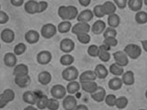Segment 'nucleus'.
I'll return each mask as SVG.
<instances>
[{
    "mask_svg": "<svg viewBox=\"0 0 147 110\" xmlns=\"http://www.w3.org/2000/svg\"><path fill=\"white\" fill-rule=\"evenodd\" d=\"M123 52L127 55L129 58L132 59V60H137L142 55V49L137 44H127L124 48Z\"/></svg>",
    "mask_w": 147,
    "mask_h": 110,
    "instance_id": "nucleus-1",
    "label": "nucleus"
},
{
    "mask_svg": "<svg viewBox=\"0 0 147 110\" xmlns=\"http://www.w3.org/2000/svg\"><path fill=\"white\" fill-rule=\"evenodd\" d=\"M61 77L65 80V81H74L76 80L77 78L79 77V72L76 66L74 65H70L67 66L63 72H61Z\"/></svg>",
    "mask_w": 147,
    "mask_h": 110,
    "instance_id": "nucleus-2",
    "label": "nucleus"
},
{
    "mask_svg": "<svg viewBox=\"0 0 147 110\" xmlns=\"http://www.w3.org/2000/svg\"><path fill=\"white\" fill-rule=\"evenodd\" d=\"M57 26H55L53 23H46L41 27V36L46 39H49L53 37L57 34Z\"/></svg>",
    "mask_w": 147,
    "mask_h": 110,
    "instance_id": "nucleus-3",
    "label": "nucleus"
},
{
    "mask_svg": "<svg viewBox=\"0 0 147 110\" xmlns=\"http://www.w3.org/2000/svg\"><path fill=\"white\" fill-rule=\"evenodd\" d=\"M50 93H51V96L53 98H55L57 100H61L66 96L67 91L63 85L56 84L53 85L51 89H50Z\"/></svg>",
    "mask_w": 147,
    "mask_h": 110,
    "instance_id": "nucleus-4",
    "label": "nucleus"
},
{
    "mask_svg": "<svg viewBox=\"0 0 147 110\" xmlns=\"http://www.w3.org/2000/svg\"><path fill=\"white\" fill-rule=\"evenodd\" d=\"M91 29L90 25L88 24V22H78L76 23L75 25L72 26V33L76 36H78L81 34H88Z\"/></svg>",
    "mask_w": 147,
    "mask_h": 110,
    "instance_id": "nucleus-5",
    "label": "nucleus"
},
{
    "mask_svg": "<svg viewBox=\"0 0 147 110\" xmlns=\"http://www.w3.org/2000/svg\"><path fill=\"white\" fill-rule=\"evenodd\" d=\"M113 57L115 64L121 66V67H124V66H127L129 65V57L123 50H118V52H114Z\"/></svg>",
    "mask_w": 147,
    "mask_h": 110,
    "instance_id": "nucleus-6",
    "label": "nucleus"
},
{
    "mask_svg": "<svg viewBox=\"0 0 147 110\" xmlns=\"http://www.w3.org/2000/svg\"><path fill=\"white\" fill-rule=\"evenodd\" d=\"M52 60V54L49 50H41L36 55V62L41 65L49 64Z\"/></svg>",
    "mask_w": 147,
    "mask_h": 110,
    "instance_id": "nucleus-7",
    "label": "nucleus"
},
{
    "mask_svg": "<svg viewBox=\"0 0 147 110\" xmlns=\"http://www.w3.org/2000/svg\"><path fill=\"white\" fill-rule=\"evenodd\" d=\"M77 100L72 94H68L63 99V107L65 110H75Z\"/></svg>",
    "mask_w": 147,
    "mask_h": 110,
    "instance_id": "nucleus-8",
    "label": "nucleus"
},
{
    "mask_svg": "<svg viewBox=\"0 0 147 110\" xmlns=\"http://www.w3.org/2000/svg\"><path fill=\"white\" fill-rule=\"evenodd\" d=\"M76 44L71 38H63L60 42V50L64 53H70L75 50Z\"/></svg>",
    "mask_w": 147,
    "mask_h": 110,
    "instance_id": "nucleus-9",
    "label": "nucleus"
},
{
    "mask_svg": "<svg viewBox=\"0 0 147 110\" xmlns=\"http://www.w3.org/2000/svg\"><path fill=\"white\" fill-rule=\"evenodd\" d=\"M111 49L109 47H107L106 45H100L99 46V55H98V58L100 59V61L103 62H109L110 58H111V54L109 52V50Z\"/></svg>",
    "mask_w": 147,
    "mask_h": 110,
    "instance_id": "nucleus-10",
    "label": "nucleus"
},
{
    "mask_svg": "<svg viewBox=\"0 0 147 110\" xmlns=\"http://www.w3.org/2000/svg\"><path fill=\"white\" fill-rule=\"evenodd\" d=\"M24 38L26 42L29 43V44H36V43L39 41L40 35L36 30H29L25 33Z\"/></svg>",
    "mask_w": 147,
    "mask_h": 110,
    "instance_id": "nucleus-11",
    "label": "nucleus"
},
{
    "mask_svg": "<svg viewBox=\"0 0 147 110\" xmlns=\"http://www.w3.org/2000/svg\"><path fill=\"white\" fill-rule=\"evenodd\" d=\"M80 86H81V89H82L85 92H88L90 94L96 92V90L99 87L98 84L96 83V81H83V82H80Z\"/></svg>",
    "mask_w": 147,
    "mask_h": 110,
    "instance_id": "nucleus-12",
    "label": "nucleus"
},
{
    "mask_svg": "<svg viewBox=\"0 0 147 110\" xmlns=\"http://www.w3.org/2000/svg\"><path fill=\"white\" fill-rule=\"evenodd\" d=\"M4 64L7 67H15L17 65V55L14 52H7L4 55Z\"/></svg>",
    "mask_w": 147,
    "mask_h": 110,
    "instance_id": "nucleus-13",
    "label": "nucleus"
},
{
    "mask_svg": "<svg viewBox=\"0 0 147 110\" xmlns=\"http://www.w3.org/2000/svg\"><path fill=\"white\" fill-rule=\"evenodd\" d=\"M0 37H1V40L3 42L7 43V44H10V43H12L13 40L15 39V33L11 29L6 28L1 32Z\"/></svg>",
    "mask_w": 147,
    "mask_h": 110,
    "instance_id": "nucleus-14",
    "label": "nucleus"
},
{
    "mask_svg": "<svg viewBox=\"0 0 147 110\" xmlns=\"http://www.w3.org/2000/svg\"><path fill=\"white\" fill-rule=\"evenodd\" d=\"M13 75H14V77H24V76H28V75H29V67H28V65H25V64L17 65L14 67Z\"/></svg>",
    "mask_w": 147,
    "mask_h": 110,
    "instance_id": "nucleus-15",
    "label": "nucleus"
},
{
    "mask_svg": "<svg viewBox=\"0 0 147 110\" xmlns=\"http://www.w3.org/2000/svg\"><path fill=\"white\" fill-rule=\"evenodd\" d=\"M94 17V14L90 10H84L77 15V21L82 22H90Z\"/></svg>",
    "mask_w": 147,
    "mask_h": 110,
    "instance_id": "nucleus-16",
    "label": "nucleus"
},
{
    "mask_svg": "<svg viewBox=\"0 0 147 110\" xmlns=\"http://www.w3.org/2000/svg\"><path fill=\"white\" fill-rule=\"evenodd\" d=\"M106 29V24L102 20H97L91 26V32L94 35H100Z\"/></svg>",
    "mask_w": 147,
    "mask_h": 110,
    "instance_id": "nucleus-17",
    "label": "nucleus"
},
{
    "mask_svg": "<svg viewBox=\"0 0 147 110\" xmlns=\"http://www.w3.org/2000/svg\"><path fill=\"white\" fill-rule=\"evenodd\" d=\"M90 96L95 102H97V103H102V102L104 101V99H105V97H106V91L102 87H100L99 86L98 89L96 90V92L91 93Z\"/></svg>",
    "mask_w": 147,
    "mask_h": 110,
    "instance_id": "nucleus-18",
    "label": "nucleus"
},
{
    "mask_svg": "<svg viewBox=\"0 0 147 110\" xmlns=\"http://www.w3.org/2000/svg\"><path fill=\"white\" fill-rule=\"evenodd\" d=\"M24 10L28 14H36L38 13V2L36 0H28L24 3Z\"/></svg>",
    "mask_w": 147,
    "mask_h": 110,
    "instance_id": "nucleus-19",
    "label": "nucleus"
},
{
    "mask_svg": "<svg viewBox=\"0 0 147 110\" xmlns=\"http://www.w3.org/2000/svg\"><path fill=\"white\" fill-rule=\"evenodd\" d=\"M121 79L123 81V84H125L127 86L133 85L135 83V76H134L133 71L129 70V71L124 72L121 76Z\"/></svg>",
    "mask_w": 147,
    "mask_h": 110,
    "instance_id": "nucleus-20",
    "label": "nucleus"
},
{
    "mask_svg": "<svg viewBox=\"0 0 147 110\" xmlns=\"http://www.w3.org/2000/svg\"><path fill=\"white\" fill-rule=\"evenodd\" d=\"M79 81L83 82V81H95L97 76H96V73L93 70H87V71H84L83 73H81L79 75Z\"/></svg>",
    "mask_w": 147,
    "mask_h": 110,
    "instance_id": "nucleus-21",
    "label": "nucleus"
},
{
    "mask_svg": "<svg viewBox=\"0 0 147 110\" xmlns=\"http://www.w3.org/2000/svg\"><path fill=\"white\" fill-rule=\"evenodd\" d=\"M123 81L121 79V77H112L111 79L108 82V87H109L110 90L112 91H118L120 90L123 86Z\"/></svg>",
    "mask_w": 147,
    "mask_h": 110,
    "instance_id": "nucleus-22",
    "label": "nucleus"
},
{
    "mask_svg": "<svg viewBox=\"0 0 147 110\" xmlns=\"http://www.w3.org/2000/svg\"><path fill=\"white\" fill-rule=\"evenodd\" d=\"M37 79H38V82H39L41 85L46 86V85H49L50 82H51L52 76L49 71H42L38 74Z\"/></svg>",
    "mask_w": 147,
    "mask_h": 110,
    "instance_id": "nucleus-23",
    "label": "nucleus"
},
{
    "mask_svg": "<svg viewBox=\"0 0 147 110\" xmlns=\"http://www.w3.org/2000/svg\"><path fill=\"white\" fill-rule=\"evenodd\" d=\"M36 98L37 95H36V93L34 92H25L22 94V100H24V103L28 104L29 105H34L36 104Z\"/></svg>",
    "mask_w": 147,
    "mask_h": 110,
    "instance_id": "nucleus-24",
    "label": "nucleus"
},
{
    "mask_svg": "<svg viewBox=\"0 0 147 110\" xmlns=\"http://www.w3.org/2000/svg\"><path fill=\"white\" fill-rule=\"evenodd\" d=\"M14 83L20 88H26L31 83V77L29 75L24 77H14Z\"/></svg>",
    "mask_w": 147,
    "mask_h": 110,
    "instance_id": "nucleus-25",
    "label": "nucleus"
},
{
    "mask_svg": "<svg viewBox=\"0 0 147 110\" xmlns=\"http://www.w3.org/2000/svg\"><path fill=\"white\" fill-rule=\"evenodd\" d=\"M94 72L96 73V76L98 78L103 79V78L107 77L108 74H109V70L106 68L105 65H103L102 64H99L96 65V67L94 69Z\"/></svg>",
    "mask_w": 147,
    "mask_h": 110,
    "instance_id": "nucleus-26",
    "label": "nucleus"
},
{
    "mask_svg": "<svg viewBox=\"0 0 147 110\" xmlns=\"http://www.w3.org/2000/svg\"><path fill=\"white\" fill-rule=\"evenodd\" d=\"M142 6H144V0H127V7L134 12L142 10Z\"/></svg>",
    "mask_w": 147,
    "mask_h": 110,
    "instance_id": "nucleus-27",
    "label": "nucleus"
},
{
    "mask_svg": "<svg viewBox=\"0 0 147 110\" xmlns=\"http://www.w3.org/2000/svg\"><path fill=\"white\" fill-rule=\"evenodd\" d=\"M49 98L46 94H39L36 98V107L39 110H44L47 108Z\"/></svg>",
    "mask_w": 147,
    "mask_h": 110,
    "instance_id": "nucleus-28",
    "label": "nucleus"
},
{
    "mask_svg": "<svg viewBox=\"0 0 147 110\" xmlns=\"http://www.w3.org/2000/svg\"><path fill=\"white\" fill-rule=\"evenodd\" d=\"M81 89V86H80V82H77L76 80H74V81H70L68 82V84L66 86V91L67 93L69 94H76V92H78Z\"/></svg>",
    "mask_w": 147,
    "mask_h": 110,
    "instance_id": "nucleus-29",
    "label": "nucleus"
},
{
    "mask_svg": "<svg viewBox=\"0 0 147 110\" xmlns=\"http://www.w3.org/2000/svg\"><path fill=\"white\" fill-rule=\"evenodd\" d=\"M120 22H121L120 17L117 13L111 14L107 18L108 25H109V27H112V28H117V27H118L119 24H120Z\"/></svg>",
    "mask_w": 147,
    "mask_h": 110,
    "instance_id": "nucleus-30",
    "label": "nucleus"
},
{
    "mask_svg": "<svg viewBox=\"0 0 147 110\" xmlns=\"http://www.w3.org/2000/svg\"><path fill=\"white\" fill-rule=\"evenodd\" d=\"M72 26L73 25L70 22V21H63L57 26V30H58V32L61 34H65V33H68L69 31H71Z\"/></svg>",
    "mask_w": 147,
    "mask_h": 110,
    "instance_id": "nucleus-31",
    "label": "nucleus"
},
{
    "mask_svg": "<svg viewBox=\"0 0 147 110\" xmlns=\"http://www.w3.org/2000/svg\"><path fill=\"white\" fill-rule=\"evenodd\" d=\"M102 6H103L104 11H105V14L107 16L115 13V11H117V6L115 5V3L111 2V1H105L102 4Z\"/></svg>",
    "mask_w": 147,
    "mask_h": 110,
    "instance_id": "nucleus-32",
    "label": "nucleus"
},
{
    "mask_svg": "<svg viewBox=\"0 0 147 110\" xmlns=\"http://www.w3.org/2000/svg\"><path fill=\"white\" fill-rule=\"evenodd\" d=\"M75 62V57L71 55L70 53H65L64 55L61 57L60 59V62L61 65H64V66H70L74 64Z\"/></svg>",
    "mask_w": 147,
    "mask_h": 110,
    "instance_id": "nucleus-33",
    "label": "nucleus"
},
{
    "mask_svg": "<svg viewBox=\"0 0 147 110\" xmlns=\"http://www.w3.org/2000/svg\"><path fill=\"white\" fill-rule=\"evenodd\" d=\"M135 22L138 24H145L147 23V12L144 10H140L135 14Z\"/></svg>",
    "mask_w": 147,
    "mask_h": 110,
    "instance_id": "nucleus-34",
    "label": "nucleus"
},
{
    "mask_svg": "<svg viewBox=\"0 0 147 110\" xmlns=\"http://www.w3.org/2000/svg\"><path fill=\"white\" fill-rule=\"evenodd\" d=\"M109 72L112 75H114L115 77H120L124 73V69H123V67H121V66H119L118 65L115 64V62H114V64H112L110 65Z\"/></svg>",
    "mask_w": 147,
    "mask_h": 110,
    "instance_id": "nucleus-35",
    "label": "nucleus"
},
{
    "mask_svg": "<svg viewBox=\"0 0 147 110\" xmlns=\"http://www.w3.org/2000/svg\"><path fill=\"white\" fill-rule=\"evenodd\" d=\"M127 105H129V100L125 96H120L117 99V103H115V107L118 109H125Z\"/></svg>",
    "mask_w": 147,
    "mask_h": 110,
    "instance_id": "nucleus-36",
    "label": "nucleus"
},
{
    "mask_svg": "<svg viewBox=\"0 0 147 110\" xmlns=\"http://www.w3.org/2000/svg\"><path fill=\"white\" fill-rule=\"evenodd\" d=\"M58 15L63 21H69L67 6H61L58 9Z\"/></svg>",
    "mask_w": 147,
    "mask_h": 110,
    "instance_id": "nucleus-37",
    "label": "nucleus"
},
{
    "mask_svg": "<svg viewBox=\"0 0 147 110\" xmlns=\"http://www.w3.org/2000/svg\"><path fill=\"white\" fill-rule=\"evenodd\" d=\"M92 12H93L94 16H96L97 18H103L106 15L105 11H104V9H103L102 4V5H96L93 7V10H92Z\"/></svg>",
    "mask_w": 147,
    "mask_h": 110,
    "instance_id": "nucleus-38",
    "label": "nucleus"
},
{
    "mask_svg": "<svg viewBox=\"0 0 147 110\" xmlns=\"http://www.w3.org/2000/svg\"><path fill=\"white\" fill-rule=\"evenodd\" d=\"M67 10H68V16H69V21H72L74 19L77 18V15H78V10L76 6L73 5H69L67 6Z\"/></svg>",
    "mask_w": 147,
    "mask_h": 110,
    "instance_id": "nucleus-39",
    "label": "nucleus"
},
{
    "mask_svg": "<svg viewBox=\"0 0 147 110\" xmlns=\"http://www.w3.org/2000/svg\"><path fill=\"white\" fill-rule=\"evenodd\" d=\"M3 96L4 98L7 100V103H10V102H12L14 100V98H15V92H13V90H11V89H7L5 90L3 92Z\"/></svg>",
    "mask_w": 147,
    "mask_h": 110,
    "instance_id": "nucleus-40",
    "label": "nucleus"
},
{
    "mask_svg": "<svg viewBox=\"0 0 147 110\" xmlns=\"http://www.w3.org/2000/svg\"><path fill=\"white\" fill-rule=\"evenodd\" d=\"M60 107V103L59 100L55 99V98H49V103H48V107L47 108L49 110H58Z\"/></svg>",
    "mask_w": 147,
    "mask_h": 110,
    "instance_id": "nucleus-41",
    "label": "nucleus"
},
{
    "mask_svg": "<svg viewBox=\"0 0 147 110\" xmlns=\"http://www.w3.org/2000/svg\"><path fill=\"white\" fill-rule=\"evenodd\" d=\"M117 99V97L115 96V94H108V95H106L105 99H104V102H105V104L108 107H115Z\"/></svg>",
    "mask_w": 147,
    "mask_h": 110,
    "instance_id": "nucleus-42",
    "label": "nucleus"
},
{
    "mask_svg": "<svg viewBox=\"0 0 147 110\" xmlns=\"http://www.w3.org/2000/svg\"><path fill=\"white\" fill-rule=\"evenodd\" d=\"M26 45L24 43H18V44L14 47L13 52L15 55H22L26 52Z\"/></svg>",
    "mask_w": 147,
    "mask_h": 110,
    "instance_id": "nucleus-43",
    "label": "nucleus"
},
{
    "mask_svg": "<svg viewBox=\"0 0 147 110\" xmlns=\"http://www.w3.org/2000/svg\"><path fill=\"white\" fill-rule=\"evenodd\" d=\"M103 34V37L107 38V37H117V32L115 28H112V27H106V29L104 30Z\"/></svg>",
    "mask_w": 147,
    "mask_h": 110,
    "instance_id": "nucleus-44",
    "label": "nucleus"
},
{
    "mask_svg": "<svg viewBox=\"0 0 147 110\" xmlns=\"http://www.w3.org/2000/svg\"><path fill=\"white\" fill-rule=\"evenodd\" d=\"M88 54L91 57H98L99 55V46L92 44L88 46Z\"/></svg>",
    "mask_w": 147,
    "mask_h": 110,
    "instance_id": "nucleus-45",
    "label": "nucleus"
},
{
    "mask_svg": "<svg viewBox=\"0 0 147 110\" xmlns=\"http://www.w3.org/2000/svg\"><path fill=\"white\" fill-rule=\"evenodd\" d=\"M103 44L106 45L107 47H109L111 49V48H113V47L117 46L118 40L117 39V37H107V38H104Z\"/></svg>",
    "mask_w": 147,
    "mask_h": 110,
    "instance_id": "nucleus-46",
    "label": "nucleus"
},
{
    "mask_svg": "<svg viewBox=\"0 0 147 110\" xmlns=\"http://www.w3.org/2000/svg\"><path fill=\"white\" fill-rule=\"evenodd\" d=\"M76 37H77V40H78L81 44H84V45L88 44L91 39L90 34H81V35H78V36H76Z\"/></svg>",
    "mask_w": 147,
    "mask_h": 110,
    "instance_id": "nucleus-47",
    "label": "nucleus"
},
{
    "mask_svg": "<svg viewBox=\"0 0 147 110\" xmlns=\"http://www.w3.org/2000/svg\"><path fill=\"white\" fill-rule=\"evenodd\" d=\"M9 21V17L7 14V12L3 10H0V24H5Z\"/></svg>",
    "mask_w": 147,
    "mask_h": 110,
    "instance_id": "nucleus-48",
    "label": "nucleus"
},
{
    "mask_svg": "<svg viewBox=\"0 0 147 110\" xmlns=\"http://www.w3.org/2000/svg\"><path fill=\"white\" fill-rule=\"evenodd\" d=\"M113 2L115 3V5L117 6V7L121 10L125 9L127 6V0H114Z\"/></svg>",
    "mask_w": 147,
    "mask_h": 110,
    "instance_id": "nucleus-49",
    "label": "nucleus"
},
{
    "mask_svg": "<svg viewBox=\"0 0 147 110\" xmlns=\"http://www.w3.org/2000/svg\"><path fill=\"white\" fill-rule=\"evenodd\" d=\"M48 7H49L48 2H46V1H40V2H38V13L44 12L45 10H47Z\"/></svg>",
    "mask_w": 147,
    "mask_h": 110,
    "instance_id": "nucleus-50",
    "label": "nucleus"
},
{
    "mask_svg": "<svg viewBox=\"0 0 147 110\" xmlns=\"http://www.w3.org/2000/svg\"><path fill=\"white\" fill-rule=\"evenodd\" d=\"M10 3L14 7H21L24 4V0H10Z\"/></svg>",
    "mask_w": 147,
    "mask_h": 110,
    "instance_id": "nucleus-51",
    "label": "nucleus"
},
{
    "mask_svg": "<svg viewBox=\"0 0 147 110\" xmlns=\"http://www.w3.org/2000/svg\"><path fill=\"white\" fill-rule=\"evenodd\" d=\"M7 104H9V103H7V100L5 99V98H4L3 94L1 93V94H0V109L4 108Z\"/></svg>",
    "mask_w": 147,
    "mask_h": 110,
    "instance_id": "nucleus-52",
    "label": "nucleus"
},
{
    "mask_svg": "<svg viewBox=\"0 0 147 110\" xmlns=\"http://www.w3.org/2000/svg\"><path fill=\"white\" fill-rule=\"evenodd\" d=\"M78 2H79V4L82 7H88V5L90 4V2H91V0H78Z\"/></svg>",
    "mask_w": 147,
    "mask_h": 110,
    "instance_id": "nucleus-53",
    "label": "nucleus"
},
{
    "mask_svg": "<svg viewBox=\"0 0 147 110\" xmlns=\"http://www.w3.org/2000/svg\"><path fill=\"white\" fill-rule=\"evenodd\" d=\"M75 110H88V107L85 105H77Z\"/></svg>",
    "mask_w": 147,
    "mask_h": 110,
    "instance_id": "nucleus-54",
    "label": "nucleus"
},
{
    "mask_svg": "<svg viewBox=\"0 0 147 110\" xmlns=\"http://www.w3.org/2000/svg\"><path fill=\"white\" fill-rule=\"evenodd\" d=\"M142 49H144V52H147V39L146 40H142Z\"/></svg>",
    "mask_w": 147,
    "mask_h": 110,
    "instance_id": "nucleus-55",
    "label": "nucleus"
},
{
    "mask_svg": "<svg viewBox=\"0 0 147 110\" xmlns=\"http://www.w3.org/2000/svg\"><path fill=\"white\" fill-rule=\"evenodd\" d=\"M24 110H39L37 107H34V105H28L27 107H25Z\"/></svg>",
    "mask_w": 147,
    "mask_h": 110,
    "instance_id": "nucleus-56",
    "label": "nucleus"
},
{
    "mask_svg": "<svg viewBox=\"0 0 147 110\" xmlns=\"http://www.w3.org/2000/svg\"><path fill=\"white\" fill-rule=\"evenodd\" d=\"M144 4L146 5V7H147V0H144Z\"/></svg>",
    "mask_w": 147,
    "mask_h": 110,
    "instance_id": "nucleus-57",
    "label": "nucleus"
},
{
    "mask_svg": "<svg viewBox=\"0 0 147 110\" xmlns=\"http://www.w3.org/2000/svg\"><path fill=\"white\" fill-rule=\"evenodd\" d=\"M145 98L147 99V90H146V92H145Z\"/></svg>",
    "mask_w": 147,
    "mask_h": 110,
    "instance_id": "nucleus-58",
    "label": "nucleus"
},
{
    "mask_svg": "<svg viewBox=\"0 0 147 110\" xmlns=\"http://www.w3.org/2000/svg\"><path fill=\"white\" fill-rule=\"evenodd\" d=\"M138 110H147V109H144V108H142V109H138Z\"/></svg>",
    "mask_w": 147,
    "mask_h": 110,
    "instance_id": "nucleus-59",
    "label": "nucleus"
},
{
    "mask_svg": "<svg viewBox=\"0 0 147 110\" xmlns=\"http://www.w3.org/2000/svg\"><path fill=\"white\" fill-rule=\"evenodd\" d=\"M0 10H1V5H0Z\"/></svg>",
    "mask_w": 147,
    "mask_h": 110,
    "instance_id": "nucleus-60",
    "label": "nucleus"
},
{
    "mask_svg": "<svg viewBox=\"0 0 147 110\" xmlns=\"http://www.w3.org/2000/svg\"><path fill=\"white\" fill-rule=\"evenodd\" d=\"M0 49H1V44H0Z\"/></svg>",
    "mask_w": 147,
    "mask_h": 110,
    "instance_id": "nucleus-61",
    "label": "nucleus"
},
{
    "mask_svg": "<svg viewBox=\"0 0 147 110\" xmlns=\"http://www.w3.org/2000/svg\"><path fill=\"white\" fill-rule=\"evenodd\" d=\"M118 110H123V109H118Z\"/></svg>",
    "mask_w": 147,
    "mask_h": 110,
    "instance_id": "nucleus-62",
    "label": "nucleus"
},
{
    "mask_svg": "<svg viewBox=\"0 0 147 110\" xmlns=\"http://www.w3.org/2000/svg\"><path fill=\"white\" fill-rule=\"evenodd\" d=\"M146 10H147V9H146ZM146 12H147V11H146Z\"/></svg>",
    "mask_w": 147,
    "mask_h": 110,
    "instance_id": "nucleus-63",
    "label": "nucleus"
},
{
    "mask_svg": "<svg viewBox=\"0 0 147 110\" xmlns=\"http://www.w3.org/2000/svg\"></svg>",
    "mask_w": 147,
    "mask_h": 110,
    "instance_id": "nucleus-64",
    "label": "nucleus"
}]
</instances>
